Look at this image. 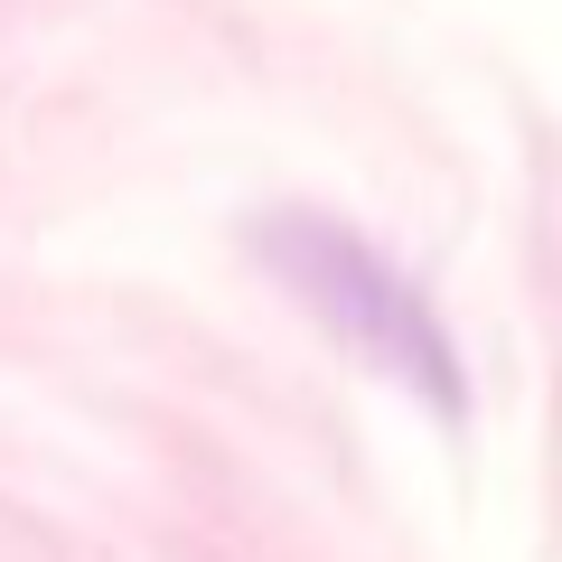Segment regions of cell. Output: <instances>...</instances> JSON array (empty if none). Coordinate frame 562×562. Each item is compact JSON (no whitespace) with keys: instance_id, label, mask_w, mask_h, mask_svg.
<instances>
[{"instance_id":"1","label":"cell","mask_w":562,"mask_h":562,"mask_svg":"<svg viewBox=\"0 0 562 562\" xmlns=\"http://www.w3.org/2000/svg\"><path fill=\"white\" fill-rule=\"evenodd\" d=\"M254 254H262V272H272L281 291H291V301L347 347V357H366L375 375H394L403 394L441 403V413H460V403H469L460 347H450V328L431 319L422 281L394 272L357 225L310 216V206H281V216L254 225Z\"/></svg>"}]
</instances>
